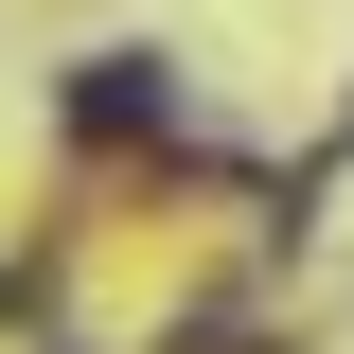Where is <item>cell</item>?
<instances>
[{"label":"cell","mask_w":354,"mask_h":354,"mask_svg":"<svg viewBox=\"0 0 354 354\" xmlns=\"http://www.w3.org/2000/svg\"><path fill=\"white\" fill-rule=\"evenodd\" d=\"M71 124H88V142H142V124H177L160 53H88V71H71Z\"/></svg>","instance_id":"cell-1"}]
</instances>
